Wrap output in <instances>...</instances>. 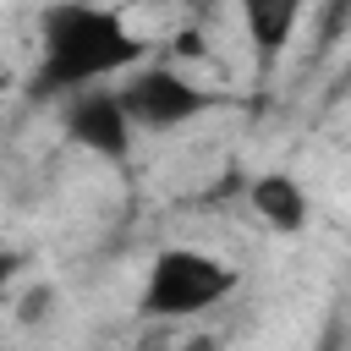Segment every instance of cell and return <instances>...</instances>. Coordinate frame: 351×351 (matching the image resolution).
<instances>
[{"mask_svg": "<svg viewBox=\"0 0 351 351\" xmlns=\"http://www.w3.org/2000/svg\"><path fill=\"white\" fill-rule=\"evenodd\" d=\"M148 44L126 22L121 5L104 0H49L38 11V66H33V99H66L77 88L115 82L121 71L143 66Z\"/></svg>", "mask_w": 351, "mask_h": 351, "instance_id": "1", "label": "cell"}, {"mask_svg": "<svg viewBox=\"0 0 351 351\" xmlns=\"http://www.w3.org/2000/svg\"><path fill=\"white\" fill-rule=\"evenodd\" d=\"M241 291V269L225 263L219 252L203 247H159L148 274H143V296H137V318L143 324H181L197 313L225 307Z\"/></svg>", "mask_w": 351, "mask_h": 351, "instance_id": "2", "label": "cell"}, {"mask_svg": "<svg viewBox=\"0 0 351 351\" xmlns=\"http://www.w3.org/2000/svg\"><path fill=\"white\" fill-rule=\"evenodd\" d=\"M121 110H126V121L137 126V132H181V126H192L197 115H208L214 110V93L208 88H197L186 71H176V66H132V71H121Z\"/></svg>", "mask_w": 351, "mask_h": 351, "instance_id": "3", "label": "cell"}, {"mask_svg": "<svg viewBox=\"0 0 351 351\" xmlns=\"http://www.w3.org/2000/svg\"><path fill=\"white\" fill-rule=\"evenodd\" d=\"M60 132L66 143H77L82 154L104 159V165H126L132 159V143H137V126L126 121L121 110V93L115 88H77L60 99Z\"/></svg>", "mask_w": 351, "mask_h": 351, "instance_id": "4", "label": "cell"}, {"mask_svg": "<svg viewBox=\"0 0 351 351\" xmlns=\"http://www.w3.org/2000/svg\"><path fill=\"white\" fill-rule=\"evenodd\" d=\"M307 5H313V0H236V11H241V33H247L258 66H274V60L291 49V38H296Z\"/></svg>", "mask_w": 351, "mask_h": 351, "instance_id": "5", "label": "cell"}, {"mask_svg": "<svg viewBox=\"0 0 351 351\" xmlns=\"http://www.w3.org/2000/svg\"><path fill=\"white\" fill-rule=\"evenodd\" d=\"M247 208H252L269 230H280V236H296V230L313 219V197H307V186H302L291 170H263V176H252V181H247Z\"/></svg>", "mask_w": 351, "mask_h": 351, "instance_id": "6", "label": "cell"}, {"mask_svg": "<svg viewBox=\"0 0 351 351\" xmlns=\"http://www.w3.org/2000/svg\"><path fill=\"white\" fill-rule=\"evenodd\" d=\"M55 302H60V291L44 280V285H27L22 296H16V324L22 329H33V324H44L49 313H55Z\"/></svg>", "mask_w": 351, "mask_h": 351, "instance_id": "7", "label": "cell"}, {"mask_svg": "<svg viewBox=\"0 0 351 351\" xmlns=\"http://www.w3.org/2000/svg\"><path fill=\"white\" fill-rule=\"evenodd\" d=\"M16 274H22V252L0 247V302H11V285H16Z\"/></svg>", "mask_w": 351, "mask_h": 351, "instance_id": "8", "label": "cell"}]
</instances>
